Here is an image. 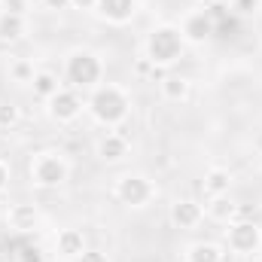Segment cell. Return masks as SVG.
<instances>
[{
  "label": "cell",
  "mask_w": 262,
  "mask_h": 262,
  "mask_svg": "<svg viewBox=\"0 0 262 262\" xmlns=\"http://www.w3.org/2000/svg\"><path fill=\"white\" fill-rule=\"evenodd\" d=\"M85 110L92 113L95 122L107 125V128H116L128 119L131 113V98L122 85H113V82H101L98 89H92L89 101H85Z\"/></svg>",
  "instance_id": "obj_1"
},
{
  "label": "cell",
  "mask_w": 262,
  "mask_h": 262,
  "mask_svg": "<svg viewBox=\"0 0 262 262\" xmlns=\"http://www.w3.org/2000/svg\"><path fill=\"white\" fill-rule=\"evenodd\" d=\"M186 49V40L180 34V28L174 25H159L149 31L146 37V58L156 67H171Z\"/></svg>",
  "instance_id": "obj_2"
},
{
  "label": "cell",
  "mask_w": 262,
  "mask_h": 262,
  "mask_svg": "<svg viewBox=\"0 0 262 262\" xmlns=\"http://www.w3.org/2000/svg\"><path fill=\"white\" fill-rule=\"evenodd\" d=\"M64 73H67V82L73 89H82V92H92L101 85L104 79V61L89 52V49H76L67 55V64H64Z\"/></svg>",
  "instance_id": "obj_3"
},
{
  "label": "cell",
  "mask_w": 262,
  "mask_h": 262,
  "mask_svg": "<svg viewBox=\"0 0 262 262\" xmlns=\"http://www.w3.org/2000/svg\"><path fill=\"white\" fill-rule=\"evenodd\" d=\"M70 177V165L61 152H37L31 159V183L40 186V189H58L61 183H67Z\"/></svg>",
  "instance_id": "obj_4"
},
{
  "label": "cell",
  "mask_w": 262,
  "mask_h": 262,
  "mask_svg": "<svg viewBox=\"0 0 262 262\" xmlns=\"http://www.w3.org/2000/svg\"><path fill=\"white\" fill-rule=\"evenodd\" d=\"M226 244L238 256H253L262 250V229L250 220H232L226 229Z\"/></svg>",
  "instance_id": "obj_5"
},
{
  "label": "cell",
  "mask_w": 262,
  "mask_h": 262,
  "mask_svg": "<svg viewBox=\"0 0 262 262\" xmlns=\"http://www.w3.org/2000/svg\"><path fill=\"white\" fill-rule=\"evenodd\" d=\"M113 195L122 204H128V207H146L152 201V195H156V186L143 174H122L116 180V186H113Z\"/></svg>",
  "instance_id": "obj_6"
},
{
  "label": "cell",
  "mask_w": 262,
  "mask_h": 262,
  "mask_svg": "<svg viewBox=\"0 0 262 262\" xmlns=\"http://www.w3.org/2000/svg\"><path fill=\"white\" fill-rule=\"evenodd\" d=\"M180 34H183V40L186 43H207L213 34H216V18H213V12L210 9H195V12H189L186 18H183V25H180Z\"/></svg>",
  "instance_id": "obj_7"
},
{
  "label": "cell",
  "mask_w": 262,
  "mask_h": 262,
  "mask_svg": "<svg viewBox=\"0 0 262 262\" xmlns=\"http://www.w3.org/2000/svg\"><path fill=\"white\" fill-rule=\"evenodd\" d=\"M46 110H49V116L55 119V122H73L79 113H82V98L73 92V89H58V95H52L49 101H46Z\"/></svg>",
  "instance_id": "obj_8"
},
{
  "label": "cell",
  "mask_w": 262,
  "mask_h": 262,
  "mask_svg": "<svg viewBox=\"0 0 262 262\" xmlns=\"http://www.w3.org/2000/svg\"><path fill=\"white\" fill-rule=\"evenodd\" d=\"M171 226L174 229H183V232H189V229H195L198 223L204 220V207L198 204L195 198H177L174 204H171Z\"/></svg>",
  "instance_id": "obj_9"
},
{
  "label": "cell",
  "mask_w": 262,
  "mask_h": 262,
  "mask_svg": "<svg viewBox=\"0 0 262 262\" xmlns=\"http://www.w3.org/2000/svg\"><path fill=\"white\" fill-rule=\"evenodd\" d=\"M95 12L110 25H125L137 12V0H98Z\"/></svg>",
  "instance_id": "obj_10"
},
{
  "label": "cell",
  "mask_w": 262,
  "mask_h": 262,
  "mask_svg": "<svg viewBox=\"0 0 262 262\" xmlns=\"http://www.w3.org/2000/svg\"><path fill=\"white\" fill-rule=\"evenodd\" d=\"M128 156V140L116 131H107L101 140H98V159L107 162V165H116Z\"/></svg>",
  "instance_id": "obj_11"
},
{
  "label": "cell",
  "mask_w": 262,
  "mask_h": 262,
  "mask_svg": "<svg viewBox=\"0 0 262 262\" xmlns=\"http://www.w3.org/2000/svg\"><path fill=\"white\" fill-rule=\"evenodd\" d=\"M85 250V235L79 229H61L55 235V253L61 259H79Z\"/></svg>",
  "instance_id": "obj_12"
},
{
  "label": "cell",
  "mask_w": 262,
  "mask_h": 262,
  "mask_svg": "<svg viewBox=\"0 0 262 262\" xmlns=\"http://www.w3.org/2000/svg\"><path fill=\"white\" fill-rule=\"evenodd\" d=\"M37 220H40V210H37V204H12L9 207V213H6V223L15 229V232H31L34 226H37Z\"/></svg>",
  "instance_id": "obj_13"
},
{
  "label": "cell",
  "mask_w": 262,
  "mask_h": 262,
  "mask_svg": "<svg viewBox=\"0 0 262 262\" xmlns=\"http://www.w3.org/2000/svg\"><path fill=\"white\" fill-rule=\"evenodd\" d=\"M204 192L213 198V195H229V186H232V171L229 168H220V165H213V168H207L204 171Z\"/></svg>",
  "instance_id": "obj_14"
},
{
  "label": "cell",
  "mask_w": 262,
  "mask_h": 262,
  "mask_svg": "<svg viewBox=\"0 0 262 262\" xmlns=\"http://www.w3.org/2000/svg\"><path fill=\"white\" fill-rule=\"evenodd\" d=\"M159 89H162V98H165V101L183 104V101L189 98V92H192V82H189L186 76H165V79L159 82Z\"/></svg>",
  "instance_id": "obj_15"
},
{
  "label": "cell",
  "mask_w": 262,
  "mask_h": 262,
  "mask_svg": "<svg viewBox=\"0 0 262 262\" xmlns=\"http://www.w3.org/2000/svg\"><path fill=\"white\" fill-rule=\"evenodd\" d=\"M25 34H28V18L25 15L0 12V43H18Z\"/></svg>",
  "instance_id": "obj_16"
},
{
  "label": "cell",
  "mask_w": 262,
  "mask_h": 262,
  "mask_svg": "<svg viewBox=\"0 0 262 262\" xmlns=\"http://www.w3.org/2000/svg\"><path fill=\"white\" fill-rule=\"evenodd\" d=\"M207 216L216 220V223H226V226H229V223L238 216V204H235L229 195H213L210 201H207Z\"/></svg>",
  "instance_id": "obj_17"
},
{
  "label": "cell",
  "mask_w": 262,
  "mask_h": 262,
  "mask_svg": "<svg viewBox=\"0 0 262 262\" xmlns=\"http://www.w3.org/2000/svg\"><path fill=\"white\" fill-rule=\"evenodd\" d=\"M31 89H34V95H37L40 101H49L52 95H58L61 82H58V76H55V73H49V70H37V76H34V82H31Z\"/></svg>",
  "instance_id": "obj_18"
},
{
  "label": "cell",
  "mask_w": 262,
  "mask_h": 262,
  "mask_svg": "<svg viewBox=\"0 0 262 262\" xmlns=\"http://www.w3.org/2000/svg\"><path fill=\"white\" fill-rule=\"evenodd\" d=\"M186 262H223V250L213 241H195L186 250Z\"/></svg>",
  "instance_id": "obj_19"
},
{
  "label": "cell",
  "mask_w": 262,
  "mask_h": 262,
  "mask_svg": "<svg viewBox=\"0 0 262 262\" xmlns=\"http://www.w3.org/2000/svg\"><path fill=\"white\" fill-rule=\"evenodd\" d=\"M34 76H37V70H34V61H28V58H15L9 64V79L15 85H31Z\"/></svg>",
  "instance_id": "obj_20"
},
{
  "label": "cell",
  "mask_w": 262,
  "mask_h": 262,
  "mask_svg": "<svg viewBox=\"0 0 262 262\" xmlns=\"http://www.w3.org/2000/svg\"><path fill=\"white\" fill-rule=\"evenodd\" d=\"M18 119H21V113H18V107H15V104H0V131L15 128V125H18Z\"/></svg>",
  "instance_id": "obj_21"
},
{
  "label": "cell",
  "mask_w": 262,
  "mask_h": 262,
  "mask_svg": "<svg viewBox=\"0 0 262 262\" xmlns=\"http://www.w3.org/2000/svg\"><path fill=\"white\" fill-rule=\"evenodd\" d=\"M0 12H9V15H25L31 12V0H0Z\"/></svg>",
  "instance_id": "obj_22"
},
{
  "label": "cell",
  "mask_w": 262,
  "mask_h": 262,
  "mask_svg": "<svg viewBox=\"0 0 262 262\" xmlns=\"http://www.w3.org/2000/svg\"><path fill=\"white\" fill-rule=\"evenodd\" d=\"M232 9L238 15H253V12H259V0H232Z\"/></svg>",
  "instance_id": "obj_23"
},
{
  "label": "cell",
  "mask_w": 262,
  "mask_h": 262,
  "mask_svg": "<svg viewBox=\"0 0 262 262\" xmlns=\"http://www.w3.org/2000/svg\"><path fill=\"white\" fill-rule=\"evenodd\" d=\"M76 262H110V259H107V253H104V250H92V247H85V250H82V256H79Z\"/></svg>",
  "instance_id": "obj_24"
},
{
  "label": "cell",
  "mask_w": 262,
  "mask_h": 262,
  "mask_svg": "<svg viewBox=\"0 0 262 262\" xmlns=\"http://www.w3.org/2000/svg\"><path fill=\"white\" fill-rule=\"evenodd\" d=\"M40 3L49 12H64V9H70V0H40Z\"/></svg>",
  "instance_id": "obj_25"
},
{
  "label": "cell",
  "mask_w": 262,
  "mask_h": 262,
  "mask_svg": "<svg viewBox=\"0 0 262 262\" xmlns=\"http://www.w3.org/2000/svg\"><path fill=\"white\" fill-rule=\"evenodd\" d=\"M98 6V0H70V9H79V12H92Z\"/></svg>",
  "instance_id": "obj_26"
},
{
  "label": "cell",
  "mask_w": 262,
  "mask_h": 262,
  "mask_svg": "<svg viewBox=\"0 0 262 262\" xmlns=\"http://www.w3.org/2000/svg\"><path fill=\"white\" fill-rule=\"evenodd\" d=\"M6 186H9V165L0 159V195L6 192Z\"/></svg>",
  "instance_id": "obj_27"
},
{
  "label": "cell",
  "mask_w": 262,
  "mask_h": 262,
  "mask_svg": "<svg viewBox=\"0 0 262 262\" xmlns=\"http://www.w3.org/2000/svg\"><path fill=\"white\" fill-rule=\"evenodd\" d=\"M256 149H259V152H262V131H259V134H256Z\"/></svg>",
  "instance_id": "obj_28"
},
{
  "label": "cell",
  "mask_w": 262,
  "mask_h": 262,
  "mask_svg": "<svg viewBox=\"0 0 262 262\" xmlns=\"http://www.w3.org/2000/svg\"><path fill=\"white\" fill-rule=\"evenodd\" d=\"M0 262H3V244H0Z\"/></svg>",
  "instance_id": "obj_29"
},
{
  "label": "cell",
  "mask_w": 262,
  "mask_h": 262,
  "mask_svg": "<svg viewBox=\"0 0 262 262\" xmlns=\"http://www.w3.org/2000/svg\"><path fill=\"white\" fill-rule=\"evenodd\" d=\"M259 9H262V0H259Z\"/></svg>",
  "instance_id": "obj_30"
}]
</instances>
